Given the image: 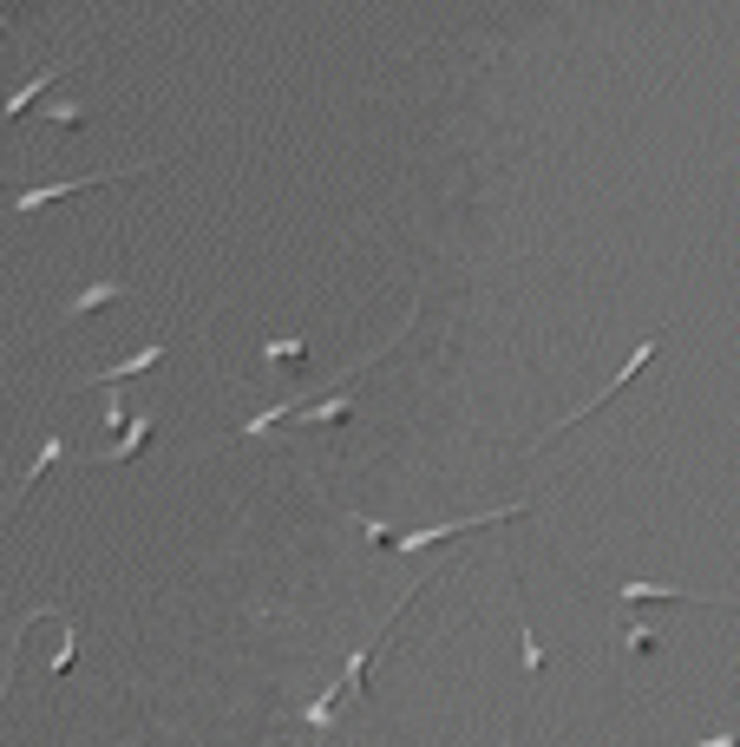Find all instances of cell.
Masks as SVG:
<instances>
[{
  "label": "cell",
  "instance_id": "6",
  "mask_svg": "<svg viewBox=\"0 0 740 747\" xmlns=\"http://www.w3.org/2000/svg\"><path fill=\"white\" fill-rule=\"evenodd\" d=\"M85 53H92V47H79L73 60H53V66H40V73L27 79V85H13V92L0 99V112H7V119H13V112H27V105H33V99H40V92H47L53 79H60V73H73V66H79V60H85Z\"/></svg>",
  "mask_w": 740,
  "mask_h": 747
},
{
  "label": "cell",
  "instance_id": "3",
  "mask_svg": "<svg viewBox=\"0 0 740 747\" xmlns=\"http://www.w3.org/2000/svg\"><path fill=\"white\" fill-rule=\"evenodd\" d=\"M164 348H171V341H151V348H138V355H125V361H112V368L79 374V387H119V380H132V374H151L157 361H164Z\"/></svg>",
  "mask_w": 740,
  "mask_h": 747
},
{
  "label": "cell",
  "instance_id": "11",
  "mask_svg": "<svg viewBox=\"0 0 740 747\" xmlns=\"http://www.w3.org/2000/svg\"><path fill=\"white\" fill-rule=\"evenodd\" d=\"M85 119H92V112H85L79 99H66V105H47V125H60V132H79Z\"/></svg>",
  "mask_w": 740,
  "mask_h": 747
},
{
  "label": "cell",
  "instance_id": "5",
  "mask_svg": "<svg viewBox=\"0 0 740 747\" xmlns=\"http://www.w3.org/2000/svg\"><path fill=\"white\" fill-rule=\"evenodd\" d=\"M373 361V355H368ZM368 361H354V368L341 374V380H335V387H341V393H328V400H321V407H296V420H308V427H335V420H348V413H354V407H361V400H354V393H348V380H354V374L368 368Z\"/></svg>",
  "mask_w": 740,
  "mask_h": 747
},
{
  "label": "cell",
  "instance_id": "9",
  "mask_svg": "<svg viewBox=\"0 0 740 747\" xmlns=\"http://www.w3.org/2000/svg\"><path fill=\"white\" fill-rule=\"evenodd\" d=\"M119 296H132V283H85V289L66 301V321H85L92 308H105V301H119Z\"/></svg>",
  "mask_w": 740,
  "mask_h": 747
},
{
  "label": "cell",
  "instance_id": "13",
  "mask_svg": "<svg viewBox=\"0 0 740 747\" xmlns=\"http://www.w3.org/2000/svg\"><path fill=\"white\" fill-rule=\"evenodd\" d=\"M656 643H662V636H656L649 623H629V630H623V649H629V656H649Z\"/></svg>",
  "mask_w": 740,
  "mask_h": 747
},
{
  "label": "cell",
  "instance_id": "2",
  "mask_svg": "<svg viewBox=\"0 0 740 747\" xmlns=\"http://www.w3.org/2000/svg\"><path fill=\"white\" fill-rule=\"evenodd\" d=\"M151 164H157V157L125 164V171H99V177H53V184H33V191H20V197H13V211H20V217H33V211L60 204V197H73V191H99V184H112V177H145Z\"/></svg>",
  "mask_w": 740,
  "mask_h": 747
},
{
  "label": "cell",
  "instance_id": "4",
  "mask_svg": "<svg viewBox=\"0 0 740 747\" xmlns=\"http://www.w3.org/2000/svg\"><path fill=\"white\" fill-rule=\"evenodd\" d=\"M616 597L629 603V610H643V603H715V597H701V591H675V584H643V577H623V584H616ZM728 610H740V597L728 603Z\"/></svg>",
  "mask_w": 740,
  "mask_h": 747
},
{
  "label": "cell",
  "instance_id": "10",
  "mask_svg": "<svg viewBox=\"0 0 740 747\" xmlns=\"http://www.w3.org/2000/svg\"><path fill=\"white\" fill-rule=\"evenodd\" d=\"M341 702H348V695H341V688H328L321 702H308V708H296V722H308V728H321V735H328V728L341 722Z\"/></svg>",
  "mask_w": 740,
  "mask_h": 747
},
{
  "label": "cell",
  "instance_id": "17",
  "mask_svg": "<svg viewBox=\"0 0 740 747\" xmlns=\"http://www.w3.org/2000/svg\"><path fill=\"white\" fill-rule=\"evenodd\" d=\"M315 747H321V741H315Z\"/></svg>",
  "mask_w": 740,
  "mask_h": 747
},
{
  "label": "cell",
  "instance_id": "15",
  "mask_svg": "<svg viewBox=\"0 0 740 747\" xmlns=\"http://www.w3.org/2000/svg\"><path fill=\"white\" fill-rule=\"evenodd\" d=\"M695 747H740V735H708V741H695Z\"/></svg>",
  "mask_w": 740,
  "mask_h": 747
},
{
  "label": "cell",
  "instance_id": "7",
  "mask_svg": "<svg viewBox=\"0 0 740 747\" xmlns=\"http://www.w3.org/2000/svg\"><path fill=\"white\" fill-rule=\"evenodd\" d=\"M151 427H157V413H138V420H132V427H125V440H119V447L92 452V459H85V465H119V459H138V452H145V440H151Z\"/></svg>",
  "mask_w": 740,
  "mask_h": 747
},
{
  "label": "cell",
  "instance_id": "1",
  "mask_svg": "<svg viewBox=\"0 0 740 747\" xmlns=\"http://www.w3.org/2000/svg\"><path fill=\"white\" fill-rule=\"evenodd\" d=\"M524 512H531V499H518V505H499V512H479V519L426 524V531H393V538H387V551H433V544H445V538H459V531H485V524L524 519Z\"/></svg>",
  "mask_w": 740,
  "mask_h": 747
},
{
  "label": "cell",
  "instance_id": "14",
  "mask_svg": "<svg viewBox=\"0 0 740 747\" xmlns=\"http://www.w3.org/2000/svg\"><path fill=\"white\" fill-rule=\"evenodd\" d=\"M537 669H544V649H537V630H531V616H524V675L537 682Z\"/></svg>",
  "mask_w": 740,
  "mask_h": 747
},
{
  "label": "cell",
  "instance_id": "8",
  "mask_svg": "<svg viewBox=\"0 0 740 747\" xmlns=\"http://www.w3.org/2000/svg\"><path fill=\"white\" fill-rule=\"evenodd\" d=\"M60 459H73V452H66V440H53V433H47V440H40V459H33V465H27V492H33V485H40V479H47V472H53V465H60ZM13 512H20V492H13ZM13 512H7V519H0V531H7V524H13Z\"/></svg>",
  "mask_w": 740,
  "mask_h": 747
},
{
  "label": "cell",
  "instance_id": "12",
  "mask_svg": "<svg viewBox=\"0 0 740 747\" xmlns=\"http://www.w3.org/2000/svg\"><path fill=\"white\" fill-rule=\"evenodd\" d=\"M263 355H269V361H301V355H308V335H282V341H263Z\"/></svg>",
  "mask_w": 740,
  "mask_h": 747
},
{
  "label": "cell",
  "instance_id": "16",
  "mask_svg": "<svg viewBox=\"0 0 740 747\" xmlns=\"http://www.w3.org/2000/svg\"><path fill=\"white\" fill-rule=\"evenodd\" d=\"M512 747H524V735H518V741H512Z\"/></svg>",
  "mask_w": 740,
  "mask_h": 747
}]
</instances>
